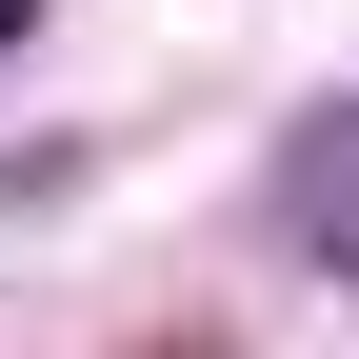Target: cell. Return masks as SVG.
Wrapping results in <instances>:
<instances>
[{
    "instance_id": "7a4b0ae2",
    "label": "cell",
    "mask_w": 359,
    "mask_h": 359,
    "mask_svg": "<svg viewBox=\"0 0 359 359\" xmlns=\"http://www.w3.org/2000/svg\"><path fill=\"white\" fill-rule=\"evenodd\" d=\"M20 20H40V0H0V60H20Z\"/></svg>"
},
{
    "instance_id": "6da1fadb",
    "label": "cell",
    "mask_w": 359,
    "mask_h": 359,
    "mask_svg": "<svg viewBox=\"0 0 359 359\" xmlns=\"http://www.w3.org/2000/svg\"><path fill=\"white\" fill-rule=\"evenodd\" d=\"M280 219H299V259H339V280H359V100H339V120H299Z\"/></svg>"
}]
</instances>
